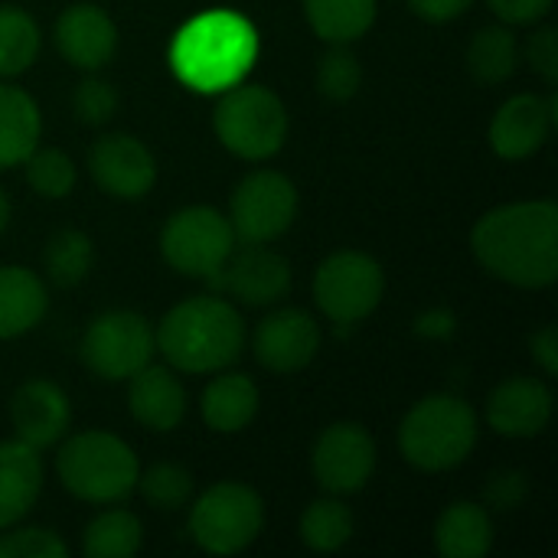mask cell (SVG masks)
I'll return each instance as SVG.
<instances>
[{
	"instance_id": "obj_2",
	"label": "cell",
	"mask_w": 558,
	"mask_h": 558,
	"mask_svg": "<svg viewBox=\"0 0 558 558\" xmlns=\"http://www.w3.org/2000/svg\"><path fill=\"white\" fill-rule=\"evenodd\" d=\"M157 350L177 373L203 376L232 366L245 350V324L222 294H199L173 304L154 330Z\"/></svg>"
},
{
	"instance_id": "obj_41",
	"label": "cell",
	"mask_w": 558,
	"mask_h": 558,
	"mask_svg": "<svg viewBox=\"0 0 558 558\" xmlns=\"http://www.w3.org/2000/svg\"><path fill=\"white\" fill-rule=\"evenodd\" d=\"M471 7H474V0H409V10L428 23H451V20L464 16Z\"/></svg>"
},
{
	"instance_id": "obj_14",
	"label": "cell",
	"mask_w": 558,
	"mask_h": 558,
	"mask_svg": "<svg viewBox=\"0 0 558 558\" xmlns=\"http://www.w3.org/2000/svg\"><path fill=\"white\" fill-rule=\"evenodd\" d=\"M88 173L114 199H144L157 183V160L150 147L124 131L101 134L88 150Z\"/></svg>"
},
{
	"instance_id": "obj_21",
	"label": "cell",
	"mask_w": 558,
	"mask_h": 558,
	"mask_svg": "<svg viewBox=\"0 0 558 558\" xmlns=\"http://www.w3.org/2000/svg\"><path fill=\"white\" fill-rule=\"evenodd\" d=\"M43 494L39 451L23 441H0V530L16 526Z\"/></svg>"
},
{
	"instance_id": "obj_20",
	"label": "cell",
	"mask_w": 558,
	"mask_h": 558,
	"mask_svg": "<svg viewBox=\"0 0 558 558\" xmlns=\"http://www.w3.org/2000/svg\"><path fill=\"white\" fill-rule=\"evenodd\" d=\"M186 389L177 379V369L147 363L128 379V409L131 418L147 432H177L186 418Z\"/></svg>"
},
{
	"instance_id": "obj_31",
	"label": "cell",
	"mask_w": 558,
	"mask_h": 558,
	"mask_svg": "<svg viewBox=\"0 0 558 558\" xmlns=\"http://www.w3.org/2000/svg\"><path fill=\"white\" fill-rule=\"evenodd\" d=\"M92 265H95V242L78 229L56 232L43 248V268H46V278L56 288L82 284L88 278Z\"/></svg>"
},
{
	"instance_id": "obj_3",
	"label": "cell",
	"mask_w": 558,
	"mask_h": 558,
	"mask_svg": "<svg viewBox=\"0 0 558 558\" xmlns=\"http://www.w3.org/2000/svg\"><path fill=\"white\" fill-rule=\"evenodd\" d=\"M255 52L258 39L252 26L229 10H216L196 16L177 33L170 62L190 88L219 92L245 78Z\"/></svg>"
},
{
	"instance_id": "obj_40",
	"label": "cell",
	"mask_w": 558,
	"mask_h": 558,
	"mask_svg": "<svg viewBox=\"0 0 558 558\" xmlns=\"http://www.w3.org/2000/svg\"><path fill=\"white\" fill-rule=\"evenodd\" d=\"M412 330L422 337V340H448L458 333V317L448 311V307H432V311H422L412 324Z\"/></svg>"
},
{
	"instance_id": "obj_28",
	"label": "cell",
	"mask_w": 558,
	"mask_h": 558,
	"mask_svg": "<svg viewBox=\"0 0 558 558\" xmlns=\"http://www.w3.org/2000/svg\"><path fill=\"white\" fill-rule=\"evenodd\" d=\"M517 65H520V43L507 23L484 26L468 46V69L477 82L500 85V82L513 78Z\"/></svg>"
},
{
	"instance_id": "obj_19",
	"label": "cell",
	"mask_w": 558,
	"mask_h": 558,
	"mask_svg": "<svg viewBox=\"0 0 558 558\" xmlns=\"http://www.w3.org/2000/svg\"><path fill=\"white\" fill-rule=\"evenodd\" d=\"M52 43L69 65L82 72H98L111 62L118 49V26L101 7L72 3L59 13L52 26Z\"/></svg>"
},
{
	"instance_id": "obj_7",
	"label": "cell",
	"mask_w": 558,
	"mask_h": 558,
	"mask_svg": "<svg viewBox=\"0 0 558 558\" xmlns=\"http://www.w3.org/2000/svg\"><path fill=\"white\" fill-rule=\"evenodd\" d=\"M265 530V500L255 487L219 481L193 500L190 536L209 556H239Z\"/></svg>"
},
{
	"instance_id": "obj_9",
	"label": "cell",
	"mask_w": 558,
	"mask_h": 558,
	"mask_svg": "<svg viewBox=\"0 0 558 558\" xmlns=\"http://www.w3.org/2000/svg\"><path fill=\"white\" fill-rule=\"evenodd\" d=\"M229 216L213 206L177 209L160 229V255L183 278H209L235 248Z\"/></svg>"
},
{
	"instance_id": "obj_35",
	"label": "cell",
	"mask_w": 558,
	"mask_h": 558,
	"mask_svg": "<svg viewBox=\"0 0 558 558\" xmlns=\"http://www.w3.org/2000/svg\"><path fill=\"white\" fill-rule=\"evenodd\" d=\"M72 111L82 124L88 128H101L111 121V114L118 111V92L111 82L98 78V75H88L75 85V95H72Z\"/></svg>"
},
{
	"instance_id": "obj_4",
	"label": "cell",
	"mask_w": 558,
	"mask_h": 558,
	"mask_svg": "<svg viewBox=\"0 0 558 558\" xmlns=\"http://www.w3.org/2000/svg\"><path fill=\"white\" fill-rule=\"evenodd\" d=\"M481 422L471 402L461 396H425L409 409L399 428L402 458L425 474H445L461 468L477 448Z\"/></svg>"
},
{
	"instance_id": "obj_33",
	"label": "cell",
	"mask_w": 558,
	"mask_h": 558,
	"mask_svg": "<svg viewBox=\"0 0 558 558\" xmlns=\"http://www.w3.org/2000/svg\"><path fill=\"white\" fill-rule=\"evenodd\" d=\"M137 490L154 510L173 513L193 500V474L183 464L160 461L137 474Z\"/></svg>"
},
{
	"instance_id": "obj_13",
	"label": "cell",
	"mask_w": 558,
	"mask_h": 558,
	"mask_svg": "<svg viewBox=\"0 0 558 558\" xmlns=\"http://www.w3.org/2000/svg\"><path fill=\"white\" fill-rule=\"evenodd\" d=\"M206 281L222 298L245 307H271L291 291V265L265 245H245L242 252L232 248V255Z\"/></svg>"
},
{
	"instance_id": "obj_38",
	"label": "cell",
	"mask_w": 558,
	"mask_h": 558,
	"mask_svg": "<svg viewBox=\"0 0 558 558\" xmlns=\"http://www.w3.org/2000/svg\"><path fill=\"white\" fill-rule=\"evenodd\" d=\"M520 56H526V62L533 65V72L556 85L558 82V33L556 26H539L530 33L526 46L520 49Z\"/></svg>"
},
{
	"instance_id": "obj_34",
	"label": "cell",
	"mask_w": 558,
	"mask_h": 558,
	"mask_svg": "<svg viewBox=\"0 0 558 558\" xmlns=\"http://www.w3.org/2000/svg\"><path fill=\"white\" fill-rule=\"evenodd\" d=\"M317 88L330 101H350L363 88V65L347 46H333L317 62Z\"/></svg>"
},
{
	"instance_id": "obj_36",
	"label": "cell",
	"mask_w": 558,
	"mask_h": 558,
	"mask_svg": "<svg viewBox=\"0 0 558 558\" xmlns=\"http://www.w3.org/2000/svg\"><path fill=\"white\" fill-rule=\"evenodd\" d=\"M69 546L43 526H26V530H13L0 536V558H65Z\"/></svg>"
},
{
	"instance_id": "obj_37",
	"label": "cell",
	"mask_w": 558,
	"mask_h": 558,
	"mask_svg": "<svg viewBox=\"0 0 558 558\" xmlns=\"http://www.w3.org/2000/svg\"><path fill=\"white\" fill-rule=\"evenodd\" d=\"M530 500V477L523 471H497L484 487V507L497 513H513Z\"/></svg>"
},
{
	"instance_id": "obj_29",
	"label": "cell",
	"mask_w": 558,
	"mask_h": 558,
	"mask_svg": "<svg viewBox=\"0 0 558 558\" xmlns=\"http://www.w3.org/2000/svg\"><path fill=\"white\" fill-rule=\"evenodd\" d=\"M43 46L39 23L13 3H0V78L23 75Z\"/></svg>"
},
{
	"instance_id": "obj_16",
	"label": "cell",
	"mask_w": 558,
	"mask_h": 558,
	"mask_svg": "<svg viewBox=\"0 0 558 558\" xmlns=\"http://www.w3.org/2000/svg\"><path fill=\"white\" fill-rule=\"evenodd\" d=\"M558 121L556 95H513L507 98L494 121H490V147L497 157L504 160H526L533 154H539L546 147V141L553 137Z\"/></svg>"
},
{
	"instance_id": "obj_11",
	"label": "cell",
	"mask_w": 558,
	"mask_h": 558,
	"mask_svg": "<svg viewBox=\"0 0 558 558\" xmlns=\"http://www.w3.org/2000/svg\"><path fill=\"white\" fill-rule=\"evenodd\" d=\"M298 219V190L278 170H255L239 180L229 199V222L239 242L268 245Z\"/></svg>"
},
{
	"instance_id": "obj_32",
	"label": "cell",
	"mask_w": 558,
	"mask_h": 558,
	"mask_svg": "<svg viewBox=\"0 0 558 558\" xmlns=\"http://www.w3.org/2000/svg\"><path fill=\"white\" fill-rule=\"evenodd\" d=\"M23 173L33 193H39L43 199H65L75 190L78 170L72 163V157L59 147H36L26 160H23Z\"/></svg>"
},
{
	"instance_id": "obj_27",
	"label": "cell",
	"mask_w": 558,
	"mask_h": 558,
	"mask_svg": "<svg viewBox=\"0 0 558 558\" xmlns=\"http://www.w3.org/2000/svg\"><path fill=\"white\" fill-rule=\"evenodd\" d=\"M144 546V526L131 510H105L82 533V556L131 558Z\"/></svg>"
},
{
	"instance_id": "obj_30",
	"label": "cell",
	"mask_w": 558,
	"mask_h": 558,
	"mask_svg": "<svg viewBox=\"0 0 558 558\" xmlns=\"http://www.w3.org/2000/svg\"><path fill=\"white\" fill-rule=\"evenodd\" d=\"M353 530H356L353 510L337 497L314 500L301 513V523H298V533H301L304 546L314 549V553H340L350 543Z\"/></svg>"
},
{
	"instance_id": "obj_23",
	"label": "cell",
	"mask_w": 558,
	"mask_h": 558,
	"mask_svg": "<svg viewBox=\"0 0 558 558\" xmlns=\"http://www.w3.org/2000/svg\"><path fill=\"white\" fill-rule=\"evenodd\" d=\"M258 402H262L258 386L245 373H226L206 386V392L199 399V415H203L206 428H213L219 435H239L255 422Z\"/></svg>"
},
{
	"instance_id": "obj_25",
	"label": "cell",
	"mask_w": 558,
	"mask_h": 558,
	"mask_svg": "<svg viewBox=\"0 0 558 558\" xmlns=\"http://www.w3.org/2000/svg\"><path fill=\"white\" fill-rule=\"evenodd\" d=\"M43 114L29 92L0 82V170L20 167L39 144Z\"/></svg>"
},
{
	"instance_id": "obj_26",
	"label": "cell",
	"mask_w": 558,
	"mask_h": 558,
	"mask_svg": "<svg viewBox=\"0 0 558 558\" xmlns=\"http://www.w3.org/2000/svg\"><path fill=\"white\" fill-rule=\"evenodd\" d=\"M311 29L330 46H350L376 23V0H301Z\"/></svg>"
},
{
	"instance_id": "obj_18",
	"label": "cell",
	"mask_w": 558,
	"mask_h": 558,
	"mask_svg": "<svg viewBox=\"0 0 558 558\" xmlns=\"http://www.w3.org/2000/svg\"><path fill=\"white\" fill-rule=\"evenodd\" d=\"M553 389L536 376H513L487 399V425L500 438H536L553 422Z\"/></svg>"
},
{
	"instance_id": "obj_8",
	"label": "cell",
	"mask_w": 558,
	"mask_h": 558,
	"mask_svg": "<svg viewBox=\"0 0 558 558\" xmlns=\"http://www.w3.org/2000/svg\"><path fill=\"white\" fill-rule=\"evenodd\" d=\"M386 294L383 265L356 248H343L327 255L314 275V304L337 327L363 324Z\"/></svg>"
},
{
	"instance_id": "obj_42",
	"label": "cell",
	"mask_w": 558,
	"mask_h": 558,
	"mask_svg": "<svg viewBox=\"0 0 558 558\" xmlns=\"http://www.w3.org/2000/svg\"><path fill=\"white\" fill-rule=\"evenodd\" d=\"M530 353L536 360V366L553 379L558 376V330L556 324H546L543 330H536L530 337Z\"/></svg>"
},
{
	"instance_id": "obj_39",
	"label": "cell",
	"mask_w": 558,
	"mask_h": 558,
	"mask_svg": "<svg viewBox=\"0 0 558 558\" xmlns=\"http://www.w3.org/2000/svg\"><path fill=\"white\" fill-rule=\"evenodd\" d=\"M556 0H487V7L507 23V26H526L543 20L553 10Z\"/></svg>"
},
{
	"instance_id": "obj_1",
	"label": "cell",
	"mask_w": 558,
	"mask_h": 558,
	"mask_svg": "<svg viewBox=\"0 0 558 558\" xmlns=\"http://www.w3.org/2000/svg\"><path fill=\"white\" fill-rule=\"evenodd\" d=\"M477 265L513 288L539 291L558 281V206L553 199L507 203L471 229Z\"/></svg>"
},
{
	"instance_id": "obj_5",
	"label": "cell",
	"mask_w": 558,
	"mask_h": 558,
	"mask_svg": "<svg viewBox=\"0 0 558 558\" xmlns=\"http://www.w3.org/2000/svg\"><path fill=\"white\" fill-rule=\"evenodd\" d=\"M56 474L75 500L108 507L137 490L141 464L124 438L111 432H82L59 448Z\"/></svg>"
},
{
	"instance_id": "obj_10",
	"label": "cell",
	"mask_w": 558,
	"mask_h": 558,
	"mask_svg": "<svg viewBox=\"0 0 558 558\" xmlns=\"http://www.w3.org/2000/svg\"><path fill=\"white\" fill-rule=\"evenodd\" d=\"M78 353L92 376L105 383H124L154 360L157 340L144 314L105 311L85 327Z\"/></svg>"
},
{
	"instance_id": "obj_12",
	"label": "cell",
	"mask_w": 558,
	"mask_h": 558,
	"mask_svg": "<svg viewBox=\"0 0 558 558\" xmlns=\"http://www.w3.org/2000/svg\"><path fill=\"white\" fill-rule=\"evenodd\" d=\"M311 471L333 497L360 494L376 471V441L369 428L360 422H333L324 428L311 451Z\"/></svg>"
},
{
	"instance_id": "obj_6",
	"label": "cell",
	"mask_w": 558,
	"mask_h": 558,
	"mask_svg": "<svg viewBox=\"0 0 558 558\" xmlns=\"http://www.w3.org/2000/svg\"><path fill=\"white\" fill-rule=\"evenodd\" d=\"M213 128L219 144L242 160H268L284 147L288 108L284 101L255 82H235L222 92Z\"/></svg>"
},
{
	"instance_id": "obj_15",
	"label": "cell",
	"mask_w": 558,
	"mask_h": 558,
	"mask_svg": "<svg viewBox=\"0 0 558 558\" xmlns=\"http://www.w3.org/2000/svg\"><path fill=\"white\" fill-rule=\"evenodd\" d=\"M252 353L275 376L301 373L320 353V324L301 307H278L255 327Z\"/></svg>"
},
{
	"instance_id": "obj_17",
	"label": "cell",
	"mask_w": 558,
	"mask_h": 558,
	"mask_svg": "<svg viewBox=\"0 0 558 558\" xmlns=\"http://www.w3.org/2000/svg\"><path fill=\"white\" fill-rule=\"evenodd\" d=\"M72 422V405L62 386L52 379H26L10 399V425L16 441L43 451L65 438Z\"/></svg>"
},
{
	"instance_id": "obj_22",
	"label": "cell",
	"mask_w": 558,
	"mask_h": 558,
	"mask_svg": "<svg viewBox=\"0 0 558 558\" xmlns=\"http://www.w3.org/2000/svg\"><path fill=\"white\" fill-rule=\"evenodd\" d=\"M49 311L43 278L26 265H0V340L29 333Z\"/></svg>"
},
{
	"instance_id": "obj_24",
	"label": "cell",
	"mask_w": 558,
	"mask_h": 558,
	"mask_svg": "<svg viewBox=\"0 0 558 558\" xmlns=\"http://www.w3.org/2000/svg\"><path fill=\"white\" fill-rule=\"evenodd\" d=\"M435 549L445 558H484L494 549V520L484 504L458 500L435 523Z\"/></svg>"
},
{
	"instance_id": "obj_43",
	"label": "cell",
	"mask_w": 558,
	"mask_h": 558,
	"mask_svg": "<svg viewBox=\"0 0 558 558\" xmlns=\"http://www.w3.org/2000/svg\"><path fill=\"white\" fill-rule=\"evenodd\" d=\"M10 226V199H7V193L0 190V232Z\"/></svg>"
}]
</instances>
